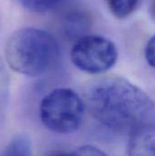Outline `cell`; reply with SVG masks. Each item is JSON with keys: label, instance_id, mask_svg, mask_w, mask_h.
I'll return each instance as SVG.
<instances>
[{"label": "cell", "instance_id": "6da1fadb", "mask_svg": "<svg viewBox=\"0 0 155 156\" xmlns=\"http://www.w3.org/2000/svg\"><path fill=\"white\" fill-rule=\"evenodd\" d=\"M85 108L106 128L132 133L155 122V104L139 87L117 76L90 81L84 90Z\"/></svg>", "mask_w": 155, "mask_h": 156}, {"label": "cell", "instance_id": "7a4b0ae2", "mask_svg": "<svg viewBox=\"0 0 155 156\" xmlns=\"http://www.w3.org/2000/svg\"><path fill=\"white\" fill-rule=\"evenodd\" d=\"M5 54L13 70L25 76L38 77L56 64L59 47L56 38L48 31L24 27L10 36Z\"/></svg>", "mask_w": 155, "mask_h": 156}, {"label": "cell", "instance_id": "3957f363", "mask_svg": "<svg viewBox=\"0 0 155 156\" xmlns=\"http://www.w3.org/2000/svg\"><path fill=\"white\" fill-rule=\"evenodd\" d=\"M85 104L78 92L70 88H57L42 99L39 117L43 125L58 134L75 133L82 124Z\"/></svg>", "mask_w": 155, "mask_h": 156}, {"label": "cell", "instance_id": "277c9868", "mask_svg": "<svg viewBox=\"0 0 155 156\" xmlns=\"http://www.w3.org/2000/svg\"><path fill=\"white\" fill-rule=\"evenodd\" d=\"M118 58L115 44L99 35H84L73 45L70 59L79 70L89 74H101L111 69Z\"/></svg>", "mask_w": 155, "mask_h": 156}, {"label": "cell", "instance_id": "5b68a950", "mask_svg": "<svg viewBox=\"0 0 155 156\" xmlns=\"http://www.w3.org/2000/svg\"><path fill=\"white\" fill-rule=\"evenodd\" d=\"M129 156H155V122L141 127L131 133Z\"/></svg>", "mask_w": 155, "mask_h": 156}, {"label": "cell", "instance_id": "8992f818", "mask_svg": "<svg viewBox=\"0 0 155 156\" xmlns=\"http://www.w3.org/2000/svg\"><path fill=\"white\" fill-rule=\"evenodd\" d=\"M1 156H32V143L26 134L15 136L6 145Z\"/></svg>", "mask_w": 155, "mask_h": 156}, {"label": "cell", "instance_id": "52a82bcc", "mask_svg": "<svg viewBox=\"0 0 155 156\" xmlns=\"http://www.w3.org/2000/svg\"><path fill=\"white\" fill-rule=\"evenodd\" d=\"M111 14L117 18L129 16L136 8L139 0H105Z\"/></svg>", "mask_w": 155, "mask_h": 156}, {"label": "cell", "instance_id": "ba28073f", "mask_svg": "<svg viewBox=\"0 0 155 156\" xmlns=\"http://www.w3.org/2000/svg\"><path fill=\"white\" fill-rule=\"evenodd\" d=\"M20 5L34 13H45L55 8L62 0H18Z\"/></svg>", "mask_w": 155, "mask_h": 156}, {"label": "cell", "instance_id": "9c48e42d", "mask_svg": "<svg viewBox=\"0 0 155 156\" xmlns=\"http://www.w3.org/2000/svg\"><path fill=\"white\" fill-rule=\"evenodd\" d=\"M75 156H109L104 152L92 145H84L77 149L75 152Z\"/></svg>", "mask_w": 155, "mask_h": 156}, {"label": "cell", "instance_id": "30bf717a", "mask_svg": "<svg viewBox=\"0 0 155 156\" xmlns=\"http://www.w3.org/2000/svg\"><path fill=\"white\" fill-rule=\"evenodd\" d=\"M145 58L148 64L155 69V35L150 38L145 48Z\"/></svg>", "mask_w": 155, "mask_h": 156}, {"label": "cell", "instance_id": "8fae6325", "mask_svg": "<svg viewBox=\"0 0 155 156\" xmlns=\"http://www.w3.org/2000/svg\"><path fill=\"white\" fill-rule=\"evenodd\" d=\"M46 156H75V153L65 151H53L48 153Z\"/></svg>", "mask_w": 155, "mask_h": 156}, {"label": "cell", "instance_id": "7c38bea8", "mask_svg": "<svg viewBox=\"0 0 155 156\" xmlns=\"http://www.w3.org/2000/svg\"><path fill=\"white\" fill-rule=\"evenodd\" d=\"M151 14H152L153 17L155 19V0H153V2L151 4Z\"/></svg>", "mask_w": 155, "mask_h": 156}]
</instances>
